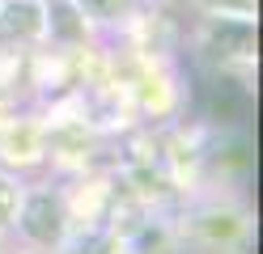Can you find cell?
Instances as JSON below:
<instances>
[{"label": "cell", "mask_w": 263, "mask_h": 254, "mask_svg": "<svg viewBox=\"0 0 263 254\" xmlns=\"http://www.w3.org/2000/svg\"><path fill=\"white\" fill-rule=\"evenodd\" d=\"M22 229L34 237V242H55L64 220H60V203L51 195H34L26 203V216H22Z\"/></svg>", "instance_id": "cell-1"}, {"label": "cell", "mask_w": 263, "mask_h": 254, "mask_svg": "<svg viewBox=\"0 0 263 254\" xmlns=\"http://www.w3.org/2000/svg\"><path fill=\"white\" fill-rule=\"evenodd\" d=\"M39 26H43V9L34 0H13L0 9V43L30 38V34H39Z\"/></svg>", "instance_id": "cell-2"}, {"label": "cell", "mask_w": 263, "mask_h": 254, "mask_svg": "<svg viewBox=\"0 0 263 254\" xmlns=\"http://www.w3.org/2000/svg\"><path fill=\"white\" fill-rule=\"evenodd\" d=\"M242 110H246V93L238 89V81H217V89H212V114L238 119Z\"/></svg>", "instance_id": "cell-3"}, {"label": "cell", "mask_w": 263, "mask_h": 254, "mask_svg": "<svg viewBox=\"0 0 263 254\" xmlns=\"http://www.w3.org/2000/svg\"><path fill=\"white\" fill-rule=\"evenodd\" d=\"M251 38H255V30L246 26V22H221V30H217V47L229 51V55L246 51V47H251Z\"/></svg>", "instance_id": "cell-4"}, {"label": "cell", "mask_w": 263, "mask_h": 254, "mask_svg": "<svg viewBox=\"0 0 263 254\" xmlns=\"http://www.w3.org/2000/svg\"><path fill=\"white\" fill-rule=\"evenodd\" d=\"M13 208H17V191L0 178V225H9V216H13Z\"/></svg>", "instance_id": "cell-5"}, {"label": "cell", "mask_w": 263, "mask_h": 254, "mask_svg": "<svg viewBox=\"0 0 263 254\" xmlns=\"http://www.w3.org/2000/svg\"><path fill=\"white\" fill-rule=\"evenodd\" d=\"M51 13H55V22H60V30L68 34V38H72V34H77V22H72V9H68V5H55Z\"/></svg>", "instance_id": "cell-6"}, {"label": "cell", "mask_w": 263, "mask_h": 254, "mask_svg": "<svg viewBox=\"0 0 263 254\" xmlns=\"http://www.w3.org/2000/svg\"><path fill=\"white\" fill-rule=\"evenodd\" d=\"M85 5H89L93 13H102V17H115V13L123 9V0H85Z\"/></svg>", "instance_id": "cell-7"}, {"label": "cell", "mask_w": 263, "mask_h": 254, "mask_svg": "<svg viewBox=\"0 0 263 254\" xmlns=\"http://www.w3.org/2000/svg\"><path fill=\"white\" fill-rule=\"evenodd\" d=\"M106 250H110V246H106V242H89V246H81V250H77V254H106Z\"/></svg>", "instance_id": "cell-8"}]
</instances>
